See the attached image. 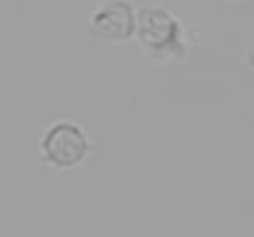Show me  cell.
<instances>
[{
    "label": "cell",
    "instance_id": "2",
    "mask_svg": "<svg viewBox=\"0 0 254 237\" xmlns=\"http://www.w3.org/2000/svg\"><path fill=\"white\" fill-rule=\"evenodd\" d=\"M91 27L101 40H126L133 32V10L124 0L106 2L94 15Z\"/></svg>",
    "mask_w": 254,
    "mask_h": 237
},
{
    "label": "cell",
    "instance_id": "1",
    "mask_svg": "<svg viewBox=\"0 0 254 237\" xmlns=\"http://www.w3.org/2000/svg\"><path fill=\"white\" fill-rule=\"evenodd\" d=\"M45 156L47 160L57 163V165H77L89 151V141L86 136L72 124H57L55 129L47 131L45 141H42Z\"/></svg>",
    "mask_w": 254,
    "mask_h": 237
},
{
    "label": "cell",
    "instance_id": "3",
    "mask_svg": "<svg viewBox=\"0 0 254 237\" xmlns=\"http://www.w3.org/2000/svg\"><path fill=\"white\" fill-rule=\"evenodd\" d=\"M138 32H141V40L151 47H161V45H168L175 35V22L168 12L153 7V10H143L141 15V25H138Z\"/></svg>",
    "mask_w": 254,
    "mask_h": 237
}]
</instances>
